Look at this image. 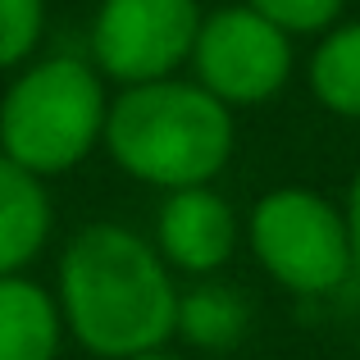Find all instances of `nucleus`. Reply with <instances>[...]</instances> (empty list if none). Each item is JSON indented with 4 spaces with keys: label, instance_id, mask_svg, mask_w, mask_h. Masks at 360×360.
Here are the masks:
<instances>
[{
    "label": "nucleus",
    "instance_id": "f257e3e1",
    "mask_svg": "<svg viewBox=\"0 0 360 360\" xmlns=\"http://www.w3.org/2000/svg\"><path fill=\"white\" fill-rule=\"evenodd\" d=\"M64 333L96 360L146 356L174 338L178 283L155 242L123 224H87L55 269Z\"/></svg>",
    "mask_w": 360,
    "mask_h": 360
},
{
    "label": "nucleus",
    "instance_id": "f03ea898",
    "mask_svg": "<svg viewBox=\"0 0 360 360\" xmlns=\"http://www.w3.org/2000/svg\"><path fill=\"white\" fill-rule=\"evenodd\" d=\"M101 146L128 178L160 192L210 187L229 169L238 128L233 110L201 82L160 78L123 87L110 101Z\"/></svg>",
    "mask_w": 360,
    "mask_h": 360
},
{
    "label": "nucleus",
    "instance_id": "7ed1b4c3",
    "mask_svg": "<svg viewBox=\"0 0 360 360\" xmlns=\"http://www.w3.org/2000/svg\"><path fill=\"white\" fill-rule=\"evenodd\" d=\"M110 91L96 64L46 55L9 82L0 101V155L37 178L78 169L105 137Z\"/></svg>",
    "mask_w": 360,
    "mask_h": 360
},
{
    "label": "nucleus",
    "instance_id": "20e7f679",
    "mask_svg": "<svg viewBox=\"0 0 360 360\" xmlns=\"http://www.w3.org/2000/svg\"><path fill=\"white\" fill-rule=\"evenodd\" d=\"M246 242L260 269L292 297H328L352 278V233L342 205L310 187H274L251 205Z\"/></svg>",
    "mask_w": 360,
    "mask_h": 360
},
{
    "label": "nucleus",
    "instance_id": "39448f33",
    "mask_svg": "<svg viewBox=\"0 0 360 360\" xmlns=\"http://www.w3.org/2000/svg\"><path fill=\"white\" fill-rule=\"evenodd\" d=\"M201 18V0H101L91 18V64L119 87L174 78L192 60Z\"/></svg>",
    "mask_w": 360,
    "mask_h": 360
},
{
    "label": "nucleus",
    "instance_id": "423d86ee",
    "mask_svg": "<svg viewBox=\"0 0 360 360\" xmlns=\"http://www.w3.org/2000/svg\"><path fill=\"white\" fill-rule=\"evenodd\" d=\"M292 37L260 18L251 5H224L201 18L192 46L196 82L229 110L264 105L292 78Z\"/></svg>",
    "mask_w": 360,
    "mask_h": 360
},
{
    "label": "nucleus",
    "instance_id": "0eeeda50",
    "mask_svg": "<svg viewBox=\"0 0 360 360\" xmlns=\"http://www.w3.org/2000/svg\"><path fill=\"white\" fill-rule=\"evenodd\" d=\"M238 214L214 187H183L165 192L155 214V251L174 274L210 278L238 251Z\"/></svg>",
    "mask_w": 360,
    "mask_h": 360
},
{
    "label": "nucleus",
    "instance_id": "6e6552de",
    "mask_svg": "<svg viewBox=\"0 0 360 360\" xmlns=\"http://www.w3.org/2000/svg\"><path fill=\"white\" fill-rule=\"evenodd\" d=\"M55 229V205L46 178L27 174L9 155H0V278L23 274L41 255Z\"/></svg>",
    "mask_w": 360,
    "mask_h": 360
},
{
    "label": "nucleus",
    "instance_id": "1a4fd4ad",
    "mask_svg": "<svg viewBox=\"0 0 360 360\" xmlns=\"http://www.w3.org/2000/svg\"><path fill=\"white\" fill-rule=\"evenodd\" d=\"M64 342V315L55 292L9 274L0 278V360H55Z\"/></svg>",
    "mask_w": 360,
    "mask_h": 360
},
{
    "label": "nucleus",
    "instance_id": "9d476101",
    "mask_svg": "<svg viewBox=\"0 0 360 360\" xmlns=\"http://www.w3.org/2000/svg\"><path fill=\"white\" fill-rule=\"evenodd\" d=\"M251 328V306L233 283L201 278L187 292H178L174 338H183L196 352H233Z\"/></svg>",
    "mask_w": 360,
    "mask_h": 360
},
{
    "label": "nucleus",
    "instance_id": "9b49d317",
    "mask_svg": "<svg viewBox=\"0 0 360 360\" xmlns=\"http://www.w3.org/2000/svg\"><path fill=\"white\" fill-rule=\"evenodd\" d=\"M310 91L338 119H360V18L333 23L310 55Z\"/></svg>",
    "mask_w": 360,
    "mask_h": 360
},
{
    "label": "nucleus",
    "instance_id": "f8f14e48",
    "mask_svg": "<svg viewBox=\"0 0 360 360\" xmlns=\"http://www.w3.org/2000/svg\"><path fill=\"white\" fill-rule=\"evenodd\" d=\"M46 32V0H0V69L32 60Z\"/></svg>",
    "mask_w": 360,
    "mask_h": 360
},
{
    "label": "nucleus",
    "instance_id": "ddd939ff",
    "mask_svg": "<svg viewBox=\"0 0 360 360\" xmlns=\"http://www.w3.org/2000/svg\"><path fill=\"white\" fill-rule=\"evenodd\" d=\"M288 37H324L342 18L347 0H242Z\"/></svg>",
    "mask_w": 360,
    "mask_h": 360
},
{
    "label": "nucleus",
    "instance_id": "4468645a",
    "mask_svg": "<svg viewBox=\"0 0 360 360\" xmlns=\"http://www.w3.org/2000/svg\"><path fill=\"white\" fill-rule=\"evenodd\" d=\"M342 214H347V233H352V260H356V269H360V169H356L352 187H347Z\"/></svg>",
    "mask_w": 360,
    "mask_h": 360
},
{
    "label": "nucleus",
    "instance_id": "2eb2a0df",
    "mask_svg": "<svg viewBox=\"0 0 360 360\" xmlns=\"http://www.w3.org/2000/svg\"><path fill=\"white\" fill-rule=\"evenodd\" d=\"M128 360H183V356H169L165 347H160V352H146V356H128Z\"/></svg>",
    "mask_w": 360,
    "mask_h": 360
}]
</instances>
